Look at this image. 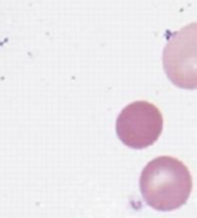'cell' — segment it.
Wrapping results in <instances>:
<instances>
[{
    "label": "cell",
    "mask_w": 197,
    "mask_h": 218,
    "mask_svg": "<svg viewBox=\"0 0 197 218\" xmlns=\"http://www.w3.org/2000/svg\"><path fill=\"white\" fill-rule=\"evenodd\" d=\"M139 187L148 206L169 212L187 203L193 190V178L182 161L175 157L161 155L143 167Z\"/></svg>",
    "instance_id": "6da1fadb"
},
{
    "label": "cell",
    "mask_w": 197,
    "mask_h": 218,
    "mask_svg": "<svg viewBox=\"0 0 197 218\" xmlns=\"http://www.w3.org/2000/svg\"><path fill=\"white\" fill-rule=\"evenodd\" d=\"M169 81L184 90H197V22L175 32L163 50Z\"/></svg>",
    "instance_id": "7a4b0ae2"
},
{
    "label": "cell",
    "mask_w": 197,
    "mask_h": 218,
    "mask_svg": "<svg viewBox=\"0 0 197 218\" xmlns=\"http://www.w3.org/2000/svg\"><path fill=\"white\" fill-rule=\"evenodd\" d=\"M161 132L163 115L150 102H133L122 109L116 118L118 139L133 150H143L154 145Z\"/></svg>",
    "instance_id": "3957f363"
}]
</instances>
